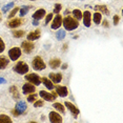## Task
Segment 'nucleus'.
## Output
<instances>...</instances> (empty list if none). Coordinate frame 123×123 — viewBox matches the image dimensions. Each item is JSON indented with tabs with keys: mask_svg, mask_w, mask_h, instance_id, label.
Segmentation results:
<instances>
[{
	"mask_svg": "<svg viewBox=\"0 0 123 123\" xmlns=\"http://www.w3.org/2000/svg\"><path fill=\"white\" fill-rule=\"evenodd\" d=\"M16 110H17L18 111H20V113L22 114L23 111H25V110H26V104L24 103L23 101H20V102H18L17 103V105H16Z\"/></svg>",
	"mask_w": 123,
	"mask_h": 123,
	"instance_id": "nucleus-22",
	"label": "nucleus"
},
{
	"mask_svg": "<svg viewBox=\"0 0 123 123\" xmlns=\"http://www.w3.org/2000/svg\"><path fill=\"white\" fill-rule=\"evenodd\" d=\"M38 21L39 20H35V19H34V22H33V24H34V25H38V24H39Z\"/></svg>",
	"mask_w": 123,
	"mask_h": 123,
	"instance_id": "nucleus-41",
	"label": "nucleus"
},
{
	"mask_svg": "<svg viewBox=\"0 0 123 123\" xmlns=\"http://www.w3.org/2000/svg\"><path fill=\"white\" fill-rule=\"evenodd\" d=\"M61 25H62V17H61L59 14H57V15H56V17L54 18V20H53L52 29L53 30H58Z\"/></svg>",
	"mask_w": 123,
	"mask_h": 123,
	"instance_id": "nucleus-12",
	"label": "nucleus"
},
{
	"mask_svg": "<svg viewBox=\"0 0 123 123\" xmlns=\"http://www.w3.org/2000/svg\"><path fill=\"white\" fill-rule=\"evenodd\" d=\"M49 79H51L53 83L58 84V83H60L61 80H62V75L59 74V73H51V74H49Z\"/></svg>",
	"mask_w": 123,
	"mask_h": 123,
	"instance_id": "nucleus-13",
	"label": "nucleus"
},
{
	"mask_svg": "<svg viewBox=\"0 0 123 123\" xmlns=\"http://www.w3.org/2000/svg\"><path fill=\"white\" fill-rule=\"evenodd\" d=\"M40 35H41L40 30H36L35 32L30 33V34L26 36V38H27V40L29 41H34V40H37V39L40 37Z\"/></svg>",
	"mask_w": 123,
	"mask_h": 123,
	"instance_id": "nucleus-17",
	"label": "nucleus"
},
{
	"mask_svg": "<svg viewBox=\"0 0 123 123\" xmlns=\"http://www.w3.org/2000/svg\"><path fill=\"white\" fill-rule=\"evenodd\" d=\"M13 5H14V2H10L9 4L4 5V6H3V9H2V12H3V13H6L7 11H9V10L11 9V7L13 6Z\"/></svg>",
	"mask_w": 123,
	"mask_h": 123,
	"instance_id": "nucleus-32",
	"label": "nucleus"
},
{
	"mask_svg": "<svg viewBox=\"0 0 123 123\" xmlns=\"http://www.w3.org/2000/svg\"><path fill=\"white\" fill-rule=\"evenodd\" d=\"M6 122H9V123L12 122L10 117L6 116V115H3V114L0 115V123H6Z\"/></svg>",
	"mask_w": 123,
	"mask_h": 123,
	"instance_id": "nucleus-28",
	"label": "nucleus"
},
{
	"mask_svg": "<svg viewBox=\"0 0 123 123\" xmlns=\"http://www.w3.org/2000/svg\"><path fill=\"white\" fill-rule=\"evenodd\" d=\"M12 114H13L15 117H19V116L21 115L20 111H18L17 110H16V108H15V110H12Z\"/></svg>",
	"mask_w": 123,
	"mask_h": 123,
	"instance_id": "nucleus-39",
	"label": "nucleus"
},
{
	"mask_svg": "<svg viewBox=\"0 0 123 123\" xmlns=\"http://www.w3.org/2000/svg\"><path fill=\"white\" fill-rule=\"evenodd\" d=\"M21 47H22V49H23L24 53L30 54V53H32V51L34 49L35 45L32 41H24V42L21 43Z\"/></svg>",
	"mask_w": 123,
	"mask_h": 123,
	"instance_id": "nucleus-8",
	"label": "nucleus"
},
{
	"mask_svg": "<svg viewBox=\"0 0 123 123\" xmlns=\"http://www.w3.org/2000/svg\"><path fill=\"white\" fill-rule=\"evenodd\" d=\"M39 95H40V97L42 98L43 100H45V101H54V100L56 99V97H57V93H53V94H49V92H45V91H40V93H39Z\"/></svg>",
	"mask_w": 123,
	"mask_h": 123,
	"instance_id": "nucleus-4",
	"label": "nucleus"
},
{
	"mask_svg": "<svg viewBox=\"0 0 123 123\" xmlns=\"http://www.w3.org/2000/svg\"><path fill=\"white\" fill-rule=\"evenodd\" d=\"M21 56V49L19 47H13L9 51V57L12 61H15L19 59V57Z\"/></svg>",
	"mask_w": 123,
	"mask_h": 123,
	"instance_id": "nucleus-5",
	"label": "nucleus"
},
{
	"mask_svg": "<svg viewBox=\"0 0 123 123\" xmlns=\"http://www.w3.org/2000/svg\"><path fill=\"white\" fill-rule=\"evenodd\" d=\"M45 15H46L45 10L40 9V10H37L34 14H33V18H34L35 20H41V19H42Z\"/></svg>",
	"mask_w": 123,
	"mask_h": 123,
	"instance_id": "nucleus-15",
	"label": "nucleus"
},
{
	"mask_svg": "<svg viewBox=\"0 0 123 123\" xmlns=\"http://www.w3.org/2000/svg\"><path fill=\"white\" fill-rule=\"evenodd\" d=\"M9 64V60L5 57H0V69H4Z\"/></svg>",
	"mask_w": 123,
	"mask_h": 123,
	"instance_id": "nucleus-24",
	"label": "nucleus"
},
{
	"mask_svg": "<svg viewBox=\"0 0 123 123\" xmlns=\"http://www.w3.org/2000/svg\"><path fill=\"white\" fill-rule=\"evenodd\" d=\"M13 69L19 75H24L29 72V65H27L25 62H23V61H20V62H18L14 66Z\"/></svg>",
	"mask_w": 123,
	"mask_h": 123,
	"instance_id": "nucleus-2",
	"label": "nucleus"
},
{
	"mask_svg": "<svg viewBox=\"0 0 123 123\" xmlns=\"http://www.w3.org/2000/svg\"><path fill=\"white\" fill-rule=\"evenodd\" d=\"M43 105V101L42 100H38V101H35V103H34V107H41V106Z\"/></svg>",
	"mask_w": 123,
	"mask_h": 123,
	"instance_id": "nucleus-35",
	"label": "nucleus"
},
{
	"mask_svg": "<svg viewBox=\"0 0 123 123\" xmlns=\"http://www.w3.org/2000/svg\"><path fill=\"white\" fill-rule=\"evenodd\" d=\"M30 9H31V6H27V5H26V6H23L22 9L19 10V11H20V16H21V17L25 16L26 14H27V12H29V10H30Z\"/></svg>",
	"mask_w": 123,
	"mask_h": 123,
	"instance_id": "nucleus-29",
	"label": "nucleus"
},
{
	"mask_svg": "<svg viewBox=\"0 0 123 123\" xmlns=\"http://www.w3.org/2000/svg\"><path fill=\"white\" fill-rule=\"evenodd\" d=\"M41 83H43L44 86H45L46 88H49V89L54 88V84H53L51 79H49V78H46V77H43L42 79H41Z\"/></svg>",
	"mask_w": 123,
	"mask_h": 123,
	"instance_id": "nucleus-18",
	"label": "nucleus"
},
{
	"mask_svg": "<svg viewBox=\"0 0 123 123\" xmlns=\"http://www.w3.org/2000/svg\"><path fill=\"white\" fill-rule=\"evenodd\" d=\"M60 64H61V61H60V59H57V58H56V59H52L49 61V66H51L53 69L59 68Z\"/></svg>",
	"mask_w": 123,
	"mask_h": 123,
	"instance_id": "nucleus-21",
	"label": "nucleus"
},
{
	"mask_svg": "<svg viewBox=\"0 0 123 123\" xmlns=\"http://www.w3.org/2000/svg\"><path fill=\"white\" fill-rule=\"evenodd\" d=\"M31 1H36V0H31Z\"/></svg>",
	"mask_w": 123,
	"mask_h": 123,
	"instance_id": "nucleus-45",
	"label": "nucleus"
},
{
	"mask_svg": "<svg viewBox=\"0 0 123 123\" xmlns=\"http://www.w3.org/2000/svg\"><path fill=\"white\" fill-rule=\"evenodd\" d=\"M56 93H57V95H59L60 97L64 98L68 95V91L66 86H57L56 87Z\"/></svg>",
	"mask_w": 123,
	"mask_h": 123,
	"instance_id": "nucleus-14",
	"label": "nucleus"
},
{
	"mask_svg": "<svg viewBox=\"0 0 123 123\" xmlns=\"http://www.w3.org/2000/svg\"><path fill=\"white\" fill-rule=\"evenodd\" d=\"M103 26H104V27H108V22H107V20L103 21Z\"/></svg>",
	"mask_w": 123,
	"mask_h": 123,
	"instance_id": "nucleus-40",
	"label": "nucleus"
},
{
	"mask_svg": "<svg viewBox=\"0 0 123 123\" xmlns=\"http://www.w3.org/2000/svg\"><path fill=\"white\" fill-rule=\"evenodd\" d=\"M82 19H83V24L86 27L91 26V22H92V14L88 11H85L84 13L82 14Z\"/></svg>",
	"mask_w": 123,
	"mask_h": 123,
	"instance_id": "nucleus-10",
	"label": "nucleus"
},
{
	"mask_svg": "<svg viewBox=\"0 0 123 123\" xmlns=\"http://www.w3.org/2000/svg\"><path fill=\"white\" fill-rule=\"evenodd\" d=\"M95 10L103 13L104 15H108V14H110V11H108L106 5H96V6H95Z\"/></svg>",
	"mask_w": 123,
	"mask_h": 123,
	"instance_id": "nucleus-19",
	"label": "nucleus"
},
{
	"mask_svg": "<svg viewBox=\"0 0 123 123\" xmlns=\"http://www.w3.org/2000/svg\"><path fill=\"white\" fill-rule=\"evenodd\" d=\"M65 31H58L57 32V39L58 40H62L63 38H65Z\"/></svg>",
	"mask_w": 123,
	"mask_h": 123,
	"instance_id": "nucleus-30",
	"label": "nucleus"
},
{
	"mask_svg": "<svg viewBox=\"0 0 123 123\" xmlns=\"http://www.w3.org/2000/svg\"><path fill=\"white\" fill-rule=\"evenodd\" d=\"M10 92H11V94L13 95V97L15 98V99H19V93H18L17 86H15V85L11 86V87H10Z\"/></svg>",
	"mask_w": 123,
	"mask_h": 123,
	"instance_id": "nucleus-23",
	"label": "nucleus"
},
{
	"mask_svg": "<svg viewBox=\"0 0 123 123\" xmlns=\"http://www.w3.org/2000/svg\"><path fill=\"white\" fill-rule=\"evenodd\" d=\"M119 20H120V17L118 15L114 16V24H115V25H117V24L119 23Z\"/></svg>",
	"mask_w": 123,
	"mask_h": 123,
	"instance_id": "nucleus-38",
	"label": "nucleus"
},
{
	"mask_svg": "<svg viewBox=\"0 0 123 123\" xmlns=\"http://www.w3.org/2000/svg\"><path fill=\"white\" fill-rule=\"evenodd\" d=\"M66 68H68V64H66V63H65V64H63V65H62V68H63V69H65Z\"/></svg>",
	"mask_w": 123,
	"mask_h": 123,
	"instance_id": "nucleus-43",
	"label": "nucleus"
},
{
	"mask_svg": "<svg viewBox=\"0 0 123 123\" xmlns=\"http://www.w3.org/2000/svg\"><path fill=\"white\" fill-rule=\"evenodd\" d=\"M73 15H74V18L77 19V20L82 19V12L80 10H74L73 11Z\"/></svg>",
	"mask_w": 123,
	"mask_h": 123,
	"instance_id": "nucleus-27",
	"label": "nucleus"
},
{
	"mask_svg": "<svg viewBox=\"0 0 123 123\" xmlns=\"http://www.w3.org/2000/svg\"><path fill=\"white\" fill-rule=\"evenodd\" d=\"M22 24V19L20 18H15L13 20H11L9 23H7V26L11 27V29H16V27L20 26Z\"/></svg>",
	"mask_w": 123,
	"mask_h": 123,
	"instance_id": "nucleus-16",
	"label": "nucleus"
},
{
	"mask_svg": "<svg viewBox=\"0 0 123 123\" xmlns=\"http://www.w3.org/2000/svg\"><path fill=\"white\" fill-rule=\"evenodd\" d=\"M12 34L15 38H22L25 35V32H24V31H13Z\"/></svg>",
	"mask_w": 123,
	"mask_h": 123,
	"instance_id": "nucleus-26",
	"label": "nucleus"
},
{
	"mask_svg": "<svg viewBox=\"0 0 123 123\" xmlns=\"http://www.w3.org/2000/svg\"><path fill=\"white\" fill-rule=\"evenodd\" d=\"M0 21H1V13H0Z\"/></svg>",
	"mask_w": 123,
	"mask_h": 123,
	"instance_id": "nucleus-44",
	"label": "nucleus"
},
{
	"mask_svg": "<svg viewBox=\"0 0 123 123\" xmlns=\"http://www.w3.org/2000/svg\"><path fill=\"white\" fill-rule=\"evenodd\" d=\"M53 18V14H49V15H46V18H45V24H47L49 21L52 20Z\"/></svg>",
	"mask_w": 123,
	"mask_h": 123,
	"instance_id": "nucleus-37",
	"label": "nucleus"
},
{
	"mask_svg": "<svg viewBox=\"0 0 123 123\" xmlns=\"http://www.w3.org/2000/svg\"><path fill=\"white\" fill-rule=\"evenodd\" d=\"M4 82H5V80L3 78H0V84H1V83H4Z\"/></svg>",
	"mask_w": 123,
	"mask_h": 123,
	"instance_id": "nucleus-42",
	"label": "nucleus"
},
{
	"mask_svg": "<svg viewBox=\"0 0 123 123\" xmlns=\"http://www.w3.org/2000/svg\"><path fill=\"white\" fill-rule=\"evenodd\" d=\"M62 24L66 31H74L79 26L78 20L75 19L74 17H71V16H68V17L64 18L62 20Z\"/></svg>",
	"mask_w": 123,
	"mask_h": 123,
	"instance_id": "nucleus-1",
	"label": "nucleus"
},
{
	"mask_svg": "<svg viewBox=\"0 0 123 123\" xmlns=\"http://www.w3.org/2000/svg\"><path fill=\"white\" fill-rule=\"evenodd\" d=\"M65 107H68V110L72 113V115L74 116V118H77L78 115L80 114V111L78 110L77 106L74 105V104H73V103H71V102H68V101L65 102Z\"/></svg>",
	"mask_w": 123,
	"mask_h": 123,
	"instance_id": "nucleus-7",
	"label": "nucleus"
},
{
	"mask_svg": "<svg viewBox=\"0 0 123 123\" xmlns=\"http://www.w3.org/2000/svg\"><path fill=\"white\" fill-rule=\"evenodd\" d=\"M36 98H37V96H36L34 93H32L29 97H27V102H31V103H32V102H35V101H36Z\"/></svg>",
	"mask_w": 123,
	"mask_h": 123,
	"instance_id": "nucleus-31",
	"label": "nucleus"
},
{
	"mask_svg": "<svg viewBox=\"0 0 123 123\" xmlns=\"http://www.w3.org/2000/svg\"><path fill=\"white\" fill-rule=\"evenodd\" d=\"M49 119L52 123H60L62 122V117L60 116L57 111H51L49 116Z\"/></svg>",
	"mask_w": 123,
	"mask_h": 123,
	"instance_id": "nucleus-9",
	"label": "nucleus"
},
{
	"mask_svg": "<svg viewBox=\"0 0 123 123\" xmlns=\"http://www.w3.org/2000/svg\"><path fill=\"white\" fill-rule=\"evenodd\" d=\"M32 65H33V68L36 69V71H42L46 68L45 63H44V61L42 60V58L37 56V57L34 58V60H33L32 62Z\"/></svg>",
	"mask_w": 123,
	"mask_h": 123,
	"instance_id": "nucleus-3",
	"label": "nucleus"
},
{
	"mask_svg": "<svg viewBox=\"0 0 123 123\" xmlns=\"http://www.w3.org/2000/svg\"><path fill=\"white\" fill-rule=\"evenodd\" d=\"M25 79L29 81V82L32 83V84H34V85H40V83H41V79H40V77H39L37 74H29V75H26Z\"/></svg>",
	"mask_w": 123,
	"mask_h": 123,
	"instance_id": "nucleus-6",
	"label": "nucleus"
},
{
	"mask_svg": "<svg viewBox=\"0 0 123 123\" xmlns=\"http://www.w3.org/2000/svg\"><path fill=\"white\" fill-rule=\"evenodd\" d=\"M4 49H5V44L3 42V40L0 38V54H1V53L4 51Z\"/></svg>",
	"mask_w": 123,
	"mask_h": 123,
	"instance_id": "nucleus-36",
	"label": "nucleus"
},
{
	"mask_svg": "<svg viewBox=\"0 0 123 123\" xmlns=\"http://www.w3.org/2000/svg\"><path fill=\"white\" fill-rule=\"evenodd\" d=\"M35 85L32 84V83H25L23 86H22V93L24 95H27V94H32V93H35Z\"/></svg>",
	"mask_w": 123,
	"mask_h": 123,
	"instance_id": "nucleus-11",
	"label": "nucleus"
},
{
	"mask_svg": "<svg viewBox=\"0 0 123 123\" xmlns=\"http://www.w3.org/2000/svg\"><path fill=\"white\" fill-rule=\"evenodd\" d=\"M61 5L60 3H58V4H56L55 5V9H54V14H59V12H60V10H61Z\"/></svg>",
	"mask_w": 123,
	"mask_h": 123,
	"instance_id": "nucleus-34",
	"label": "nucleus"
},
{
	"mask_svg": "<svg viewBox=\"0 0 123 123\" xmlns=\"http://www.w3.org/2000/svg\"><path fill=\"white\" fill-rule=\"evenodd\" d=\"M53 107H54L55 110H57L58 111H60L61 114H63L64 111H65V108H64V106L61 104V103H54V104H53Z\"/></svg>",
	"mask_w": 123,
	"mask_h": 123,
	"instance_id": "nucleus-25",
	"label": "nucleus"
},
{
	"mask_svg": "<svg viewBox=\"0 0 123 123\" xmlns=\"http://www.w3.org/2000/svg\"><path fill=\"white\" fill-rule=\"evenodd\" d=\"M94 20V22L96 24H99V23H101V20H102V15H101V13L100 12H96L93 15V18H92Z\"/></svg>",
	"mask_w": 123,
	"mask_h": 123,
	"instance_id": "nucleus-20",
	"label": "nucleus"
},
{
	"mask_svg": "<svg viewBox=\"0 0 123 123\" xmlns=\"http://www.w3.org/2000/svg\"><path fill=\"white\" fill-rule=\"evenodd\" d=\"M18 11H19V7H15V9H14V10L12 11V12L10 13V15H9V18H13L14 16H15L16 14H17V12H18Z\"/></svg>",
	"mask_w": 123,
	"mask_h": 123,
	"instance_id": "nucleus-33",
	"label": "nucleus"
}]
</instances>
